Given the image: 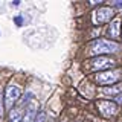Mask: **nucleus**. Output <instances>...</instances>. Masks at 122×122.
<instances>
[{
  "mask_svg": "<svg viewBox=\"0 0 122 122\" xmlns=\"http://www.w3.org/2000/svg\"><path fill=\"white\" fill-rule=\"evenodd\" d=\"M121 49V46L110 40H96L90 44L92 55H102V53H114Z\"/></svg>",
  "mask_w": 122,
  "mask_h": 122,
  "instance_id": "1",
  "label": "nucleus"
},
{
  "mask_svg": "<svg viewBox=\"0 0 122 122\" xmlns=\"http://www.w3.org/2000/svg\"><path fill=\"white\" fill-rule=\"evenodd\" d=\"M121 78H122V70L121 69H116V70H105V72H101V73L96 75V81L99 84H102V86L117 82Z\"/></svg>",
  "mask_w": 122,
  "mask_h": 122,
  "instance_id": "2",
  "label": "nucleus"
},
{
  "mask_svg": "<svg viewBox=\"0 0 122 122\" xmlns=\"http://www.w3.org/2000/svg\"><path fill=\"white\" fill-rule=\"evenodd\" d=\"M114 15V9L110 6L99 8L93 12V23L95 25H102V23H108Z\"/></svg>",
  "mask_w": 122,
  "mask_h": 122,
  "instance_id": "3",
  "label": "nucleus"
},
{
  "mask_svg": "<svg viewBox=\"0 0 122 122\" xmlns=\"http://www.w3.org/2000/svg\"><path fill=\"white\" fill-rule=\"evenodd\" d=\"M20 95H21V90H20V87H18V86H15V84H9V86L6 87L5 102H6L8 108H12V104L17 101L18 98H20Z\"/></svg>",
  "mask_w": 122,
  "mask_h": 122,
  "instance_id": "4",
  "label": "nucleus"
},
{
  "mask_svg": "<svg viewBox=\"0 0 122 122\" xmlns=\"http://www.w3.org/2000/svg\"><path fill=\"white\" fill-rule=\"evenodd\" d=\"M116 66V61L108 58V56H98V58L92 60V69L93 70H104V69H110Z\"/></svg>",
  "mask_w": 122,
  "mask_h": 122,
  "instance_id": "5",
  "label": "nucleus"
},
{
  "mask_svg": "<svg viewBox=\"0 0 122 122\" xmlns=\"http://www.w3.org/2000/svg\"><path fill=\"white\" fill-rule=\"evenodd\" d=\"M98 108H99V112H101V114L105 116V117L113 116V114H116V112H117V105L112 101H99Z\"/></svg>",
  "mask_w": 122,
  "mask_h": 122,
  "instance_id": "6",
  "label": "nucleus"
},
{
  "mask_svg": "<svg viewBox=\"0 0 122 122\" xmlns=\"http://www.w3.org/2000/svg\"><path fill=\"white\" fill-rule=\"evenodd\" d=\"M121 18H114L108 26V37L112 38H119V30H121Z\"/></svg>",
  "mask_w": 122,
  "mask_h": 122,
  "instance_id": "7",
  "label": "nucleus"
},
{
  "mask_svg": "<svg viewBox=\"0 0 122 122\" xmlns=\"http://www.w3.org/2000/svg\"><path fill=\"white\" fill-rule=\"evenodd\" d=\"M35 116H37V105L32 102V104L26 108V113H25V116L21 117V122H34Z\"/></svg>",
  "mask_w": 122,
  "mask_h": 122,
  "instance_id": "8",
  "label": "nucleus"
},
{
  "mask_svg": "<svg viewBox=\"0 0 122 122\" xmlns=\"http://www.w3.org/2000/svg\"><path fill=\"white\" fill-rule=\"evenodd\" d=\"M21 110L20 108H11L9 113V122H21Z\"/></svg>",
  "mask_w": 122,
  "mask_h": 122,
  "instance_id": "9",
  "label": "nucleus"
},
{
  "mask_svg": "<svg viewBox=\"0 0 122 122\" xmlns=\"http://www.w3.org/2000/svg\"><path fill=\"white\" fill-rule=\"evenodd\" d=\"M121 90H122L121 86H116V87H105V89H102V92H104L105 95H116V96L121 93Z\"/></svg>",
  "mask_w": 122,
  "mask_h": 122,
  "instance_id": "10",
  "label": "nucleus"
},
{
  "mask_svg": "<svg viewBox=\"0 0 122 122\" xmlns=\"http://www.w3.org/2000/svg\"><path fill=\"white\" fill-rule=\"evenodd\" d=\"M32 96H34V95L30 93V92H28V93H26L25 96H23V99L20 101V105H26V104H28V102L30 101V99H32Z\"/></svg>",
  "mask_w": 122,
  "mask_h": 122,
  "instance_id": "11",
  "label": "nucleus"
},
{
  "mask_svg": "<svg viewBox=\"0 0 122 122\" xmlns=\"http://www.w3.org/2000/svg\"><path fill=\"white\" fill-rule=\"evenodd\" d=\"M34 122H46V113L44 112L38 113L37 116H35V119H34Z\"/></svg>",
  "mask_w": 122,
  "mask_h": 122,
  "instance_id": "12",
  "label": "nucleus"
},
{
  "mask_svg": "<svg viewBox=\"0 0 122 122\" xmlns=\"http://www.w3.org/2000/svg\"><path fill=\"white\" fill-rule=\"evenodd\" d=\"M3 114V96H2V90H0V116Z\"/></svg>",
  "mask_w": 122,
  "mask_h": 122,
  "instance_id": "13",
  "label": "nucleus"
},
{
  "mask_svg": "<svg viewBox=\"0 0 122 122\" xmlns=\"http://www.w3.org/2000/svg\"><path fill=\"white\" fill-rule=\"evenodd\" d=\"M15 23H17V26H23V20H21L20 15H18V17H15Z\"/></svg>",
  "mask_w": 122,
  "mask_h": 122,
  "instance_id": "14",
  "label": "nucleus"
},
{
  "mask_svg": "<svg viewBox=\"0 0 122 122\" xmlns=\"http://www.w3.org/2000/svg\"><path fill=\"white\" fill-rule=\"evenodd\" d=\"M116 102H117V104H122V93H119L116 96Z\"/></svg>",
  "mask_w": 122,
  "mask_h": 122,
  "instance_id": "15",
  "label": "nucleus"
},
{
  "mask_svg": "<svg viewBox=\"0 0 122 122\" xmlns=\"http://www.w3.org/2000/svg\"><path fill=\"white\" fill-rule=\"evenodd\" d=\"M114 5H116V6H119V8H122V2H116Z\"/></svg>",
  "mask_w": 122,
  "mask_h": 122,
  "instance_id": "16",
  "label": "nucleus"
}]
</instances>
